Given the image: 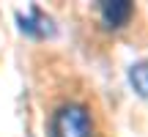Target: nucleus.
Listing matches in <instances>:
<instances>
[{"label":"nucleus","instance_id":"obj_1","mask_svg":"<svg viewBox=\"0 0 148 137\" xmlns=\"http://www.w3.org/2000/svg\"><path fill=\"white\" fill-rule=\"evenodd\" d=\"M49 137H110V129L90 93H69L49 110Z\"/></svg>","mask_w":148,"mask_h":137},{"label":"nucleus","instance_id":"obj_2","mask_svg":"<svg viewBox=\"0 0 148 137\" xmlns=\"http://www.w3.org/2000/svg\"><path fill=\"white\" fill-rule=\"evenodd\" d=\"M134 16V5L126 0H115V3H99V19L110 30H121L129 25V19Z\"/></svg>","mask_w":148,"mask_h":137},{"label":"nucleus","instance_id":"obj_3","mask_svg":"<svg viewBox=\"0 0 148 137\" xmlns=\"http://www.w3.org/2000/svg\"><path fill=\"white\" fill-rule=\"evenodd\" d=\"M129 79H132L134 90H137L143 99H148V60H140L129 68Z\"/></svg>","mask_w":148,"mask_h":137}]
</instances>
